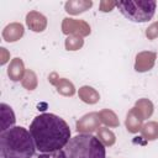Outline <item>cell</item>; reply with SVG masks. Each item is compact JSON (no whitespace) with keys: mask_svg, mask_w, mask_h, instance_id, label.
Listing matches in <instances>:
<instances>
[{"mask_svg":"<svg viewBox=\"0 0 158 158\" xmlns=\"http://www.w3.org/2000/svg\"><path fill=\"white\" fill-rule=\"evenodd\" d=\"M30 133L33 138L36 149L42 153H49L62 149L70 139V128L68 123L54 114H41L36 116L30 126Z\"/></svg>","mask_w":158,"mask_h":158,"instance_id":"1","label":"cell"},{"mask_svg":"<svg viewBox=\"0 0 158 158\" xmlns=\"http://www.w3.org/2000/svg\"><path fill=\"white\" fill-rule=\"evenodd\" d=\"M35 151L33 138L25 127L14 126L0 133L1 158H31Z\"/></svg>","mask_w":158,"mask_h":158,"instance_id":"2","label":"cell"},{"mask_svg":"<svg viewBox=\"0 0 158 158\" xmlns=\"http://www.w3.org/2000/svg\"><path fill=\"white\" fill-rule=\"evenodd\" d=\"M67 158H105V146L98 137L89 133H80L69 139L64 147Z\"/></svg>","mask_w":158,"mask_h":158,"instance_id":"3","label":"cell"},{"mask_svg":"<svg viewBox=\"0 0 158 158\" xmlns=\"http://www.w3.org/2000/svg\"><path fill=\"white\" fill-rule=\"evenodd\" d=\"M116 6L121 14L133 22H147L156 12L157 2L154 0H120Z\"/></svg>","mask_w":158,"mask_h":158,"instance_id":"4","label":"cell"},{"mask_svg":"<svg viewBox=\"0 0 158 158\" xmlns=\"http://www.w3.org/2000/svg\"><path fill=\"white\" fill-rule=\"evenodd\" d=\"M62 32L67 36L74 35V36H80L85 37L89 36L91 30L89 23H86L84 20H77V19H70L65 17L62 21Z\"/></svg>","mask_w":158,"mask_h":158,"instance_id":"5","label":"cell"},{"mask_svg":"<svg viewBox=\"0 0 158 158\" xmlns=\"http://www.w3.org/2000/svg\"><path fill=\"white\" fill-rule=\"evenodd\" d=\"M99 112H89L77 121V131L80 133H91L100 128Z\"/></svg>","mask_w":158,"mask_h":158,"instance_id":"6","label":"cell"},{"mask_svg":"<svg viewBox=\"0 0 158 158\" xmlns=\"http://www.w3.org/2000/svg\"><path fill=\"white\" fill-rule=\"evenodd\" d=\"M48 80L51 84H53L57 89V91L63 96H73L75 94V88L72 81H69L65 78H59L56 72L51 73L48 75Z\"/></svg>","mask_w":158,"mask_h":158,"instance_id":"7","label":"cell"},{"mask_svg":"<svg viewBox=\"0 0 158 158\" xmlns=\"http://www.w3.org/2000/svg\"><path fill=\"white\" fill-rule=\"evenodd\" d=\"M157 54L151 51H143L139 52L136 56V62H135V70L138 73H144L148 72L153 68L156 63Z\"/></svg>","mask_w":158,"mask_h":158,"instance_id":"8","label":"cell"},{"mask_svg":"<svg viewBox=\"0 0 158 158\" xmlns=\"http://www.w3.org/2000/svg\"><path fill=\"white\" fill-rule=\"evenodd\" d=\"M26 23H27V26L31 31L42 32L47 27V19L41 12L32 10L26 15Z\"/></svg>","mask_w":158,"mask_h":158,"instance_id":"9","label":"cell"},{"mask_svg":"<svg viewBox=\"0 0 158 158\" xmlns=\"http://www.w3.org/2000/svg\"><path fill=\"white\" fill-rule=\"evenodd\" d=\"M142 123H143V117L141 116V114L138 112V110L136 107H132L127 112L126 121H125L127 131L131 133H137L138 131H141V128L143 126Z\"/></svg>","mask_w":158,"mask_h":158,"instance_id":"10","label":"cell"},{"mask_svg":"<svg viewBox=\"0 0 158 158\" xmlns=\"http://www.w3.org/2000/svg\"><path fill=\"white\" fill-rule=\"evenodd\" d=\"M23 33H25L23 25L20 22H12L5 26V28L2 30V38L6 42H16L23 36Z\"/></svg>","mask_w":158,"mask_h":158,"instance_id":"11","label":"cell"},{"mask_svg":"<svg viewBox=\"0 0 158 158\" xmlns=\"http://www.w3.org/2000/svg\"><path fill=\"white\" fill-rule=\"evenodd\" d=\"M25 72H26V69H25V65H23V62L21 58L16 57L10 62L9 68H7V75L12 81H19L20 79L22 80Z\"/></svg>","mask_w":158,"mask_h":158,"instance_id":"12","label":"cell"},{"mask_svg":"<svg viewBox=\"0 0 158 158\" xmlns=\"http://www.w3.org/2000/svg\"><path fill=\"white\" fill-rule=\"evenodd\" d=\"M0 115H1V127H0L1 132L14 127L16 118H15V114H14L12 109L9 105H6L4 102L0 104Z\"/></svg>","mask_w":158,"mask_h":158,"instance_id":"13","label":"cell"},{"mask_svg":"<svg viewBox=\"0 0 158 158\" xmlns=\"http://www.w3.org/2000/svg\"><path fill=\"white\" fill-rule=\"evenodd\" d=\"M93 6L91 0H69L65 2L64 9L70 15H79Z\"/></svg>","mask_w":158,"mask_h":158,"instance_id":"14","label":"cell"},{"mask_svg":"<svg viewBox=\"0 0 158 158\" xmlns=\"http://www.w3.org/2000/svg\"><path fill=\"white\" fill-rule=\"evenodd\" d=\"M78 95H79V98H80L84 102L90 104V105L96 104V102L100 100L99 93H98L94 88H91V86H89V85H84V86L79 88Z\"/></svg>","mask_w":158,"mask_h":158,"instance_id":"15","label":"cell"},{"mask_svg":"<svg viewBox=\"0 0 158 158\" xmlns=\"http://www.w3.org/2000/svg\"><path fill=\"white\" fill-rule=\"evenodd\" d=\"M141 135L147 141H154L158 138V122L149 121L144 123L141 128Z\"/></svg>","mask_w":158,"mask_h":158,"instance_id":"16","label":"cell"},{"mask_svg":"<svg viewBox=\"0 0 158 158\" xmlns=\"http://www.w3.org/2000/svg\"><path fill=\"white\" fill-rule=\"evenodd\" d=\"M135 107L138 110V112L141 114V116L143 117V120L149 118L152 116V114H153V104H152L151 100H148L146 98L137 100Z\"/></svg>","mask_w":158,"mask_h":158,"instance_id":"17","label":"cell"},{"mask_svg":"<svg viewBox=\"0 0 158 158\" xmlns=\"http://www.w3.org/2000/svg\"><path fill=\"white\" fill-rule=\"evenodd\" d=\"M99 117H100V121L102 123H105L106 126L109 127H117L120 125V121H118V117L116 116V114L110 110V109H104L99 112Z\"/></svg>","mask_w":158,"mask_h":158,"instance_id":"18","label":"cell"},{"mask_svg":"<svg viewBox=\"0 0 158 158\" xmlns=\"http://www.w3.org/2000/svg\"><path fill=\"white\" fill-rule=\"evenodd\" d=\"M96 137L99 138V141L104 144V146H112L115 142H116V136H115V133L111 131V130H109V128H106V127H100L99 130H98V132H96Z\"/></svg>","mask_w":158,"mask_h":158,"instance_id":"19","label":"cell"},{"mask_svg":"<svg viewBox=\"0 0 158 158\" xmlns=\"http://www.w3.org/2000/svg\"><path fill=\"white\" fill-rule=\"evenodd\" d=\"M21 83H22V86L25 88V89H27V90H33V89H36L37 88V75H36V73L33 72V70H31V69H26V72H25V75H23V78H22V80H21Z\"/></svg>","mask_w":158,"mask_h":158,"instance_id":"20","label":"cell"},{"mask_svg":"<svg viewBox=\"0 0 158 158\" xmlns=\"http://www.w3.org/2000/svg\"><path fill=\"white\" fill-rule=\"evenodd\" d=\"M64 44H65V49H68V51H78V49H80L83 47L84 40L80 36L70 35V36L67 37Z\"/></svg>","mask_w":158,"mask_h":158,"instance_id":"21","label":"cell"},{"mask_svg":"<svg viewBox=\"0 0 158 158\" xmlns=\"http://www.w3.org/2000/svg\"><path fill=\"white\" fill-rule=\"evenodd\" d=\"M146 37L148 40H156L158 37V21L151 23L146 30Z\"/></svg>","mask_w":158,"mask_h":158,"instance_id":"22","label":"cell"},{"mask_svg":"<svg viewBox=\"0 0 158 158\" xmlns=\"http://www.w3.org/2000/svg\"><path fill=\"white\" fill-rule=\"evenodd\" d=\"M99 6H100V11L109 12V11H111L116 6V1H112V0H101Z\"/></svg>","mask_w":158,"mask_h":158,"instance_id":"23","label":"cell"},{"mask_svg":"<svg viewBox=\"0 0 158 158\" xmlns=\"http://www.w3.org/2000/svg\"><path fill=\"white\" fill-rule=\"evenodd\" d=\"M38 158H67L64 151L59 149L56 152H49V153H42L38 156Z\"/></svg>","mask_w":158,"mask_h":158,"instance_id":"24","label":"cell"},{"mask_svg":"<svg viewBox=\"0 0 158 158\" xmlns=\"http://www.w3.org/2000/svg\"><path fill=\"white\" fill-rule=\"evenodd\" d=\"M9 57H10V53L6 51V48L0 47V64L1 65H4L9 60Z\"/></svg>","mask_w":158,"mask_h":158,"instance_id":"25","label":"cell"}]
</instances>
